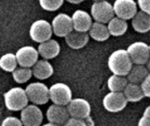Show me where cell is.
Here are the masks:
<instances>
[{"mask_svg": "<svg viewBox=\"0 0 150 126\" xmlns=\"http://www.w3.org/2000/svg\"><path fill=\"white\" fill-rule=\"evenodd\" d=\"M115 15L124 20L133 19L137 14V4L134 0H115L113 4Z\"/></svg>", "mask_w": 150, "mask_h": 126, "instance_id": "obj_13", "label": "cell"}, {"mask_svg": "<svg viewBox=\"0 0 150 126\" xmlns=\"http://www.w3.org/2000/svg\"><path fill=\"white\" fill-rule=\"evenodd\" d=\"M33 76L38 80H47L54 74V68L47 60H40L32 68Z\"/></svg>", "mask_w": 150, "mask_h": 126, "instance_id": "obj_18", "label": "cell"}, {"mask_svg": "<svg viewBox=\"0 0 150 126\" xmlns=\"http://www.w3.org/2000/svg\"><path fill=\"white\" fill-rule=\"evenodd\" d=\"M46 117L49 123L61 126L64 125L66 122L70 118L67 106H62L54 103L47 108Z\"/></svg>", "mask_w": 150, "mask_h": 126, "instance_id": "obj_14", "label": "cell"}, {"mask_svg": "<svg viewBox=\"0 0 150 126\" xmlns=\"http://www.w3.org/2000/svg\"><path fill=\"white\" fill-rule=\"evenodd\" d=\"M129 83L127 76L112 75L108 78L107 86L110 92H123Z\"/></svg>", "mask_w": 150, "mask_h": 126, "instance_id": "obj_24", "label": "cell"}, {"mask_svg": "<svg viewBox=\"0 0 150 126\" xmlns=\"http://www.w3.org/2000/svg\"><path fill=\"white\" fill-rule=\"evenodd\" d=\"M65 0H39L40 5L42 9L48 11H54L63 4Z\"/></svg>", "mask_w": 150, "mask_h": 126, "instance_id": "obj_27", "label": "cell"}, {"mask_svg": "<svg viewBox=\"0 0 150 126\" xmlns=\"http://www.w3.org/2000/svg\"><path fill=\"white\" fill-rule=\"evenodd\" d=\"M41 126H61V125H55V124H53V123H47V124H45V125H43Z\"/></svg>", "mask_w": 150, "mask_h": 126, "instance_id": "obj_36", "label": "cell"}, {"mask_svg": "<svg viewBox=\"0 0 150 126\" xmlns=\"http://www.w3.org/2000/svg\"><path fill=\"white\" fill-rule=\"evenodd\" d=\"M53 33L52 25L45 19H38L34 21L29 29V35L31 39L39 44L51 39Z\"/></svg>", "mask_w": 150, "mask_h": 126, "instance_id": "obj_4", "label": "cell"}, {"mask_svg": "<svg viewBox=\"0 0 150 126\" xmlns=\"http://www.w3.org/2000/svg\"><path fill=\"white\" fill-rule=\"evenodd\" d=\"M29 98L25 89L20 87H14L4 94L5 108L11 111H21L28 105Z\"/></svg>", "mask_w": 150, "mask_h": 126, "instance_id": "obj_2", "label": "cell"}, {"mask_svg": "<svg viewBox=\"0 0 150 126\" xmlns=\"http://www.w3.org/2000/svg\"><path fill=\"white\" fill-rule=\"evenodd\" d=\"M52 27L54 33L58 37H66L74 31L72 18L66 13L57 14L52 20Z\"/></svg>", "mask_w": 150, "mask_h": 126, "instance_id": "obj_11", "label": "cell"}, {"mask_svg": "<svg viewBox=\"0 0 150 126\" xmlns=\"http://www.w3.org/2000/svg\"><path fill=\"white\" fill-rule=\"evenodd\" d=\"M141 86H142V89L144 92L145 97L150 98V73L146 77V79L143 81V82L141 84Z\"/></svg>", "mask_w": 150, "mask_h": 126, "instance_id": "obj_30", "label": "cell"}, {"mask_svg": "<svg viewBox=\"0 0 150 126\" xmlns=\"http://www.w3.org/2000/svg\"><path fill=\"white\" fill-rule=\"evenodd\" d=\"M61 51L60 44L54 39H49L39 45L38 52L44 60H51L57 57Z\"/></svg>", "mask_w": 150, "mask_h": 126, "instance_id": "obj_16", "label": "cell"}, {"mask_svg": "<svg viewBox=\"0 0 150 126\" xmlns=\"http://www.w3.org/2000/svg\"><path fill=\"white\" fill-rule=\"evenodd\" d=\"M123 94L125 97L127 98V102H130V103L140 102L145 97L142 86L140 84H134L131 82L127 84V86L123 91Z\"/></svg>", "mask_w": 150, "mask_h": 126, "instance_id": "obj_22", "label": "cell"}, {"mask_svg": "<svg viewBox=\"0 0 150 126\" xmlns=\"http://www.w3.org/2000/svg\"><path fill=\"white\" fill-rule=\"evenodd\" d=\"M63 126H88L84 119L70 118Z\"/></svg>", "mask_w": 150, "mask_h": 126, "instance_id": "obj_29", "label": "cell"}, {"mask_svg": "<svg viewBox=\"0 0 150 126\" xmlns=\"http://www.w3.org/2000/svg\"><path fill=\"white\" fill-rule=\"evenodd\" d=\"M70 118L85 119L91 116V106L90 103L81 97L73 98L67 106Z\"/></svg>", "mask_w": 150, "mask_h": 126, "instance_id": "obj_10", "label": "cell"}, {"mask_svg": "<svg viewBox=\"0 0 150 126\" xmlns=\"http://www.w3.org/2000/svg\"><path fill=\"white\" fill-rule=\"evenodd\" d=\"M11 74H12L13 80L18 84H23L27 82L33 75V70L31 68H22V67L17 68Z\"/></svg>", "mask_w": 150, "mask_h": 126, "instance_id": "obj_26", "label": "cell"}, {"mask_svg": "<svg viewBox=\"0 0 150 126\" xmlns=\"http://www.w3.org/2000/svg\"><path fill=\"white\" fill-rule=\"evenodd\" d=\"M143 116L148 118L149 119H150V105L148 106L145 110H144V112H143Z\"/></svg>", "mask_w": 150, "mask_h": 126, "instance_id": "obj_33", "label": "cell"}, {"mask_svg": "<svg viewBox=\"0 0 150 126\" xmlns=\"http://www.w3.org/2000/svg\"><path fill=\"white\" fill-rule=\"evenodd\" d=\"M72 21L74 30L81 32H87L92 26V17L87 11L76 10L72 14Z\"/></svg>", "mask_w": 150, "mask_h": 126, "instance_id": "obj_15", "label": "cell"}, {"mask_svg": "<svg viewBox=\"0 0 150 126\" xmlns=\"http://www.w3.org/2000/svg\"><path fill=\"white\" fill-rule=\"evenodd\" d=\"M18 65L16 54L12 53H7L0 58V68L4 72L12 73Z\"/></svg>", "mask_w": 150, "mask_h": 126, "instance_id": "obj_25", "label": "cell"}, {"mask_svg": "<svg viewBox=\"0 0 150 126\" xmlns=\"http://www.w3.org/2000/svg\"><path fill=\"white\" fill-rule=\"evenodd\" d=\"M29 101L35 105H44L50 100L49 88L43 82H35L25 87Z\"/></svg>", "mask_w": 150, "mask_h": 126, "instance_id": "obj_3", "label": "cell"}, {"mask_svg": "<svg viewBox=\"0 0 150 126\" xmlns=\"http://www.w3.org/2000/svg\"><path fill=\"white\" fill-rule=\"evenodd\" d=\"M149 48H150V45H149Z\"/></svg>", "mask_w": 150, "mask_h": 126, "instance_id": "obj_39", "label": "cell"}, {"mask_svg": "<svg viewBox=\"0 0 150 126\" xmlns=\"http://www.w3.org/2000/svg\"><path fill=\"white\" fill-rule=\"evenodd\" d=\"M89 39L90 35L87 32H81L74 30L65 37V42L70 48L78 50L87 45Z\"/></svg>", "mask_w": 150, "mask_h": 126, "instance_id": "obj_17", "label": "cell"}, {"mask_svg": "<svg viewBox=\"0 0 150 126\" xmlns=\"http://www.w3.org/2000/svg\"><path fill=\"white\" fill-rule=\"evenodd\" d=\"M134 29L140 33H146L150 31V15L141 11L132 19Z\"/></svg>", "mask_w": 150, "mask_h": 126, "instance_id": "obj_19", "label": "cell"}, {"mask_svg": "<svg viewBox=\"0 0 150 126\" xmlns=\"http://www.w3.org/2000/svg\"><path fill=\"white\" fill-rule=\"evenodd\" d=\"M146 67L148 68V69H149V71L150 72V59L149 60V61H148V63L146 64Z\"/></svg>", "mask_w": 150, "mask_h": 126, "instance_id": "obj_37", "label": "cell"}, {"mask_svg": "<svg viewBox=\"0 0 150 126\" xmlns=\"http://www.w3.org/2000/svg\"><path fill=\"white\" fill-rule=\"evenodd\" d=\"M1 126H24L21 119L16 118V117H7L3 121Z\"/></svg>", "mask_w": 150, "mask_h": 126, "instance_id": "obj_28", "label": "cell"}, {"mask_svg": "<svg viewBox=\"0 0 150 126\" xmlns=\"http://www.w3.org/2000/svg\"><path fill=\"white\" fill-rule=\"evenodd\" d=\"M89 35L91 39L98 42L105 41L111 36L108 26L105 25V24L99 22H94L92 24V26L89 31Z\"/></svg>", "mask_w": 150, "mask_h": 126, "instance_id": "obj_20", "label": "cell"}, {"mask_svg": "<svg viewBox=\"0 0 150 126\" xmlns=\"http://www.w3.org/2000/svg\"><path fill=\"white\" fill-rule=\"evenodd\" d=\"M150 72L145 65H134L127 78L129 82L134 84H142Z\"/></svg>", "mask_w": 150, "mask_h": 126, "instance_id": "obj_21", "label": "cell"}, {"mask_svg": "<svg viewBox=\"0 0 150 126\" xmlns=\"http://www.w3.org/2000/svg\"><path fill=\"white\" fill-rule=\"evenodd\" d=\"M43 113L40 107L35 104H28L20 112V119L24 126H41Z\"/></svg>", "mask_w": 150, "mask_h": 126, "instance_id": "obj_9", "label": "cell"}, {"mask_svg": "<svg viewBox=\"0 0 150 126\" xmlns=\"http://www.w3.org/2000/svg\"><path fill=\"white\" fill-rule=\"evenodd\" d=\"M84 120H85V122H86V124H87L88 126H94V122H93L92 118H91V117L85 118Z\"/></svg>", "mask_w": 150, "mask_h": 126, "instance_id": "obj_34", "label": "cell"}, {"mask_svg": "<svg viewBox=\"0 0 150 126\" xmlns=\"http://www.w3.org/2000/svg\"><path fill=\"white\" fill-rule=\"evenodd\" d=\"M110 34L114 37H120L124 35L128 28V24L127 20L114 17L107 25Z\"/></svg>", "mask_w": 150, "mask_h": 126, "instance_id": "obj_23", "label": "cell"}, {"mask_svg": "<svg viewBox=\"0 0 150 126\" xmlns=\"http://www.w3.org/2000/svg\"><path fill=\"white\" fill-rule=\"evenodd\" d=\"M141 11L150 15V0H137Z\"/></svg>", "mask_w": 150, "mask_h": 126, "instance_id": "obj_31", "label": "cell"}, {"mask_svg": "<svg viewBox=\"0 0 150 126\" xmlns=\"http://www.w3.org/2000/svg\"><path fill=\"white\" fill-rule=\"evenodd\" d=\"M127 50L134 65H146L150 59L149 46L143 41L132 43Z\"/></svg>", "mask_w": 150, "mask_h": 126, "instance_id": "obj_7", "label": "cell"}, {"mask_svg": "<svg viewBox=\"0 0 150 126\" xmlns=\"http://www.w3.org/2000/svg\"><path fill=\"white\" fill-rule=\"evenodd\" d=\"M133 66L134 63L126 49H118L108 58V68L112 75L127 76Z\"/></svg>", "mask_w": 150, "mask_h": 126, "instance_id": "obj_1", "label": "cell"}, {"mask_svg": "<svg viewBox=\"0 0 150 126\" xmlns=\"http://www.w3.org/2000/svg\"><path fill=\"white\" fill-rule=\"evenodd\" d=\"M93 1H95V2H97V1H102V0H93Z\"/></svg>", "mask_w": 150, "mask_h": 126, "instance_id": "obj_38", "label": "cell"}, {"mask_svg": "<svg viewBox=\"0 0 150 126\" xmlns=\"http://www.w3.org/2000/svg\"><path fill=\"white\" fill-rule=\"evenodd\" d=\"M50 100L54 104L68 106L73 99L72 90L69 85L63 82H56L49 88Z\"/></svg>", "mask_w": 150, "mask_h": 126, "instance_id": "obj_6", "label": "cell"}, {"mask_svg": "<svg viewBox=\"0 0 150 126\" xmlns=\"http://www.w3.org/2000/svg\"><path fill=\"white\" fill-rule=\"evenodd\" d=\"M137 126H150V119L148 118L142 116L140 120L138 121V125Z\"/></svg>", "mask_w": 150, "mask_h": 126, "instance_id": "obj_32", "label": "cell"}, {"mask_svg": "<svg viewBox=\"0 0 150 126\" xmlns=\"http://www.w3.org/2000/svg\"><path fill=\"white\" fill-rule=\"evenodd\" d=\"M127 100L123 92H109L103 98V107L110 113L122 111L127 105Z\"/></svg>", "mask_w": 150, "mask_h": 126, "instance_id": "obj_8", "label": "cell"}, {"mask_svg": "<svg viewBox=\"0 0 150 126\" xmlns=\"http://www.w3.org/2000/svg\"><path fill=\"white\" fill-rule=\"evenodd\" d=\"M91 14L95 22L108 24L115 15L113 6L105 0L94 2L91 8Z\"/></svg>", "mask_w": 150, "mask_h": 126, "instance_id": "obj_5", "label": "cell"}, {"mask_svg": "<svg viewBox=\"0 0 150 126\" xmlns=\"http://www.w3.org/2000/svg\"><path fill=\"white\" fill-rule=\"evenodd\" d=\"M67 2L70 3V4H80L82 2H83L84 0H66Z\"/></svg>", "mask_w": 150, "mask_h": 126, "instance_id": "obj_35", "label": "cell"}, {"mask_svg": "<svg viewBox=\"0 0 150 126\" xmlns=\"http://www.w3.org/2000/svg\"><path fill=\"white\" fill-rule=\"evenodd\" d=\"M18 63L22 68H33L39 61V52L32 46H25L18 49L16 52Z\"/></svg>", "mask_w": 150, "mask_h": 126, "instance_id": "obj_12", "label": "cell"}]
</instances>
